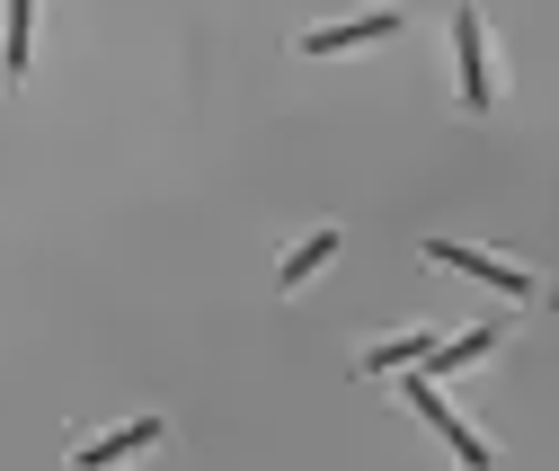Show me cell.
Returning <instances> with one entry per match:
<instances>
[{"label":"cell","mask_w":559,"mask_h":471,"mask_svg":"<svg viewBox=\"0 0 559 471\" xmlns=\"http://www.w3.org/2000/svg\"><path fill=\"white\" fill-rule=\"evenodd\" d=\"M427 258L453 267V276H471V285H488V294H507V303H533V294H542L533 267H507V258H488V249H471V240H427Z\"/></svg>","instance_id":"obj_1"},{"label":"cell","mask_w":559,"mask_h":471,"mask_svg":"<svg viewBox=\"0 0 559 471\" xmlns=\"http://www.w3.org/2000/svg\"><path fill=\"white\" fill-rule=\"evenodd\" d=\"M400 391H408V410H417V419H427V427H436V436L453 445V462H462V471H488V445H479V436H471V427L453 419V400H444V391H436L427 374H417V365H408V382H400Z\"/></svg>","instance_id":"obj_2"},{"label":"cell","mask_w":559,"mask_h":471,"mask_svg":"<svg viewBox=\"0 0 559 471\" xmlns=\"http://www.w3.org/2000/svg\"><path fill=\"white\" fill-rule=\"evenodd\" d=\"M453 62H462V107L488 116V98H498V90H488V19H479V0H462V10H453Z\"/></svg>","instance_id":"obj_3"},{"label":"cell","mask_w":559,"mask_h":471,"mask_svg":"<svg viewBox=\"0 0 559 471\" xmlns=\"http://www.w3.org/2000/svg\"><path fill=\"white\" fill-rule=\"evenodd\" d=\"M382 36H400V10H365V19H337V27H302L294 45H302V54H356V45H382Z\"/></svg>","instance_id":"obj_4"},{"label":"cell","mask_w":559,"mask_h":471,"mask_svg":"<svg viewBox=\"0 0 559 471\" xmlns=\"http://www.w3.org/2000/svg\"><path fill=\"white\" fill-rule=\"evenodd\" d=\"M160 436H169V419H133V427H116V436H90L72 462H81V471H116L124 454H152Z\"/></svg>","instance_id":"obj_5"},{"label":"cell","mask_w":559,"mask_h":471,"mask_svg":"<svg viewBox=\"0 0 559 471\" xmlns=\"http://www.w3.org/2000/svg\"><path fill=\"white\" fill-rule=\"evenodd\" d=\"M498 339H507V320H479V329H462V339H436V356L417 365V374H427V382H444L453 365H479V356L498 348Z\"/></svg>","instance_id":"obj_6"},{"label":"cell","mask_w":559,"mask_h":471,"mask_svg":"<svg viewBox=\"0 0 559 471\" xmlns=\"http://www.w3.org/2000/svg\"><path fill=\"white\" fill-rule=\"evenodd\" d=\"M427 356H436V329H400V339H382V348L356 356V374H408V365H427Z\"/></svg>","instance_id":"obj_7"},{"label":"cell","mask_w":559,"mask_h":471,"mask_svg":"<svg viewBox=\"0 0 559 471\" xmlns=\"http://www.w3.org/2000/svg\"><path fill=\"white\" fill-rule=\"evenodd\" d=\"M329 258H337V232H311V240H302L285 267H275V285H285V294H302V285L320 276V267H329Z\"/></svg>","instance_id":"obj_8"},{"label":"cell","mask_w":559,"mask_h":471,"mask_svg":"<svg viewBox=\"0 0 559 471\" xmlns=\"http://www.w3.org/2000/svg\"><path fill=\"white\" fill-rule=\"evenodd\" d=\"M27 36H36V0H10V45H0V72L27 81Z\"/></svg>","instance_id":"obj_9"}]
</instances>
